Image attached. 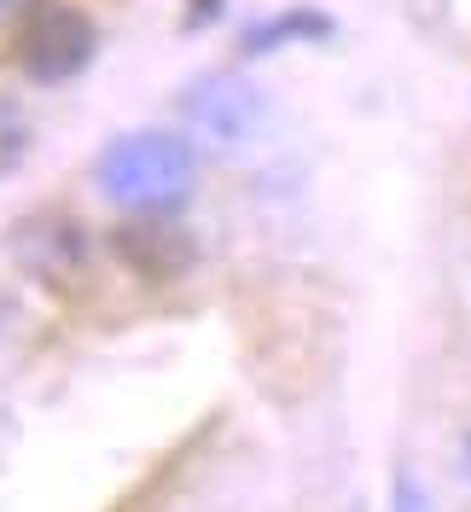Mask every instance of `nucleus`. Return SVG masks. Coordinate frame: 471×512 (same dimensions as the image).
Instances as JSON below:
<instances>
[{"instance_id":"nucleus-4","label":"nucleus","mask_w":471,"mask_h":512,"mask_svg":"<svg viewBox=\"0 0 471 512\" xmlns=\"http://www.w3.org/2000/svg\"><path fill=\"white\" fill-rule=\"evenodd\" d=\"M111 256L123 262L128 274H140V280H181L198 262V239H192V227L163 222V210H157V216H140V222L117 227L111 233Z\"/></svg>"},{"instance_id":"nucleus-1","label":"nucleus","mask_w":471,"mask_h":512,"mask_svg":"<svg viewBox=\"0 0 471 512\" xmlns=\"http://www.w3.org/2000/svg\"><path fill=\"white\" fill-rule=\"evenodd\" d=\"M198 158L181 134H157V128H134L123 140L105 146L99 158V192L123 210H175L192 192Z\"/></svg>"},{"instance_id":"nucleus-7","label":"nucleus","mask_w":471,"mask_h":512,"mask_svg":"<svg viewBox=\"0 0 471 512\" xmlns=\"http://www.w3.org/2000/svg\"><path fill=\"white\" fill-rule=\"evenodd\" d=\"M390 512H437V507H431L425 483L413 478V472H402V478H396V489H390Z\"/></svg>"},{"instance_id":"nucleus-9","label":"nucleus","mask_w":471,"mask_h":512,"mask_svg":"<svg viewBox=\"0 0 471 512\" xmlns=\"http://www.w3.org/2000/svg\"><path fill=\"white\" fill-rule=\"evenodd\" d=\"M460 472H466V483H471V431H466V443H460Z\"/></svg>"},{"instance_id":"nucleus-2","label":"nucleus","mask_w":471,"mask_h":512,"mask_svg":"<svg viewBox=\"0 0 471 512\" xmlns=\"http://www.w3.org/2000/svg\"><path fill=\"white\" fill-rule=\"evenodd\" d=\"M99 30L88 12L64 6V0H35L24 12V30H18V64L30 82H70L94 64Z\"/></svg>"},{"instance_id":"nucleus-3","label":"nucleus","mask_w":471,"mask_h":512,"mask_svg":"<svg viewBox=\"0 0 471 512\" xmlns=\"http://www.w3.org/2000/svg\"><path fill=\"white\" fill-rule=\"evenodd\" d=\"M181 117L198 140H210L221 152L233 146H251L262 123H268V99L256 94L245 76H198L187 94H181Z\"/></svg>"},{"instance_id":"nucleus-6","label":"nucleus","mask_w":471,"mask_h":512,"mask_svg":"<svg viewBox=\"0 0 471 512\" xmlns=\"http://www.w3.org/2000/svg\"><path fill=\"white\" fill-rule=\"evenodd\" d=\"M24 146H30V123H24V111H18L12 99H0V175L24 158Z\"/></svg>"},{"instance_id":"nucleus-8","label":"nucleus","mask_w":471,"mask_h":512,"mask_svg":"<svg viewBox=\"0 0 471 512\" xmlns=\"http://www.w3.org/2000/svg\"><path fill=\"white\" fill-rule=\"evenodd\" d=\"M35 0H0V24H6V18H18V12H30Z\"/></svg>"},{"instance_id":"nucleus-5","label":"nucleus","mask_w":471,"mask_h":512,"mask_svg":"<svg viewBox=\"0 0 471 512\" xmlns=\"http://www.w3.org/2000/svg\"><path fill=\"white\" fill-rule=\"evenodd\" d=\"M291 35H332V24H326L320 12H285V18L256 24V30L245 35V53H274V47H285Z\"/></svg>"}]
</instances>
